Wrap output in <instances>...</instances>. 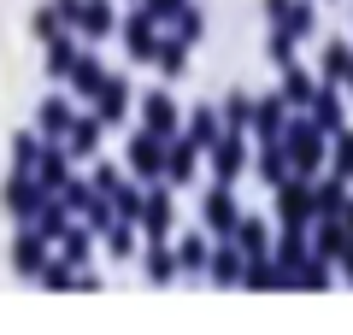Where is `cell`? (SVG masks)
<instances>
[{
  "mask_svg": "<svg viewBox=\"0 0 353 335\" xmlns=\"http://www.w3.org/2000/svg\"><path fill=\"white\" fill-rule=\"evenodd\" d=\"M201 159H206V148L201 141H189V136H176L171 148H165V183H194V176H201Z\"/></svg>",
  "mask_w": 353,
  "mask_h": 335,
  "instance_id": "13",
  "label": "cell"
},
{
  "mask_svg": "<svg viewBox=\"0 0 353 335\" xmlns=\"http://www.w3.org/2000/svg\"><path fill=\"white\" fill-rule=\"evenodd\" d=\"M341 206H347V183L341 176H312V212L318 218H341Z\"/></svg>",
  "mask_w": 353,
  "mask_h": 335,
  "instance_id": "31",
  "label": "cell"
},
{
  "mask_svg": "<svg viewBox=\"0 0 353 335\" xmlns=\"http://www.w3.org/2000/svg\"><path fill=\"white\" fill-rule=\"evenodd\" d=\"M30 230H36L41 241H59L65 230H71V212H65V200H59V194H48V200L36 206V218H30Z\"/></svg>",
  "mask_w": 353,
  "mask_h": 335,
  "instance_id": "26",
  "label": "cell"
},
{
  "mask_svg": "<svg viewBox=\"0 0 353 335\" xmlns=\"http://www.w3.org/2000/svg\"><path fill=\"white\" fill-rule=\"evenodd\" d=\"M171 223H176V200H171V183H148V188H141L136 230H141V236H171Z\"/></svg>",
  "mask_w": 353,
  "mask_h": 335,
  "instance_id": "5",
  "label": "cell"
},
{
  "mask_svg": "<svg viewBox=\"0 0 353 335\" xmlns=\"http://www.w3.org/2000/svg\"><path fill=\"white\" fill-rule=\"evenodd\" d=\"M289 118H294V106L283 94H259V100H253V136H259V141H283Z\"/></svg>",
  "mask_w": 353,
  "mask_h": 335,
  "instance_id": "11",
  "label": "cell"
},
{
  "mask_svg": "<svg viewBox=\"0 0 353 335\" xmlns=\"http://www.w3.org/2000/svg\"><path fill=\"white\" fill-rule=\"evenodd\" d=\"M118 30H124V48H130V59L136 65H153V48H159V18L141 6V12H130V18H118Z\"/></svg>",
  "mask_w": 353,
  "mask_h": 335,
  "instance_id": "8",
  "label": "cell"
},
{
  "mask_svg": "<svg viewBox=\"0 0 353 335\" xmlns=\"http://www.w3.org/2000/svg\"><path fill=\"white\" fill-rule=\"evenodd\" d=\"M130 253H136V223L118 218L112 230H106V259H130Z\"/></svg>",
  "mask_w": 353,
  "mask_h": 335,
  "instance_id": "40",
  "label": "cell"
},
{
  "mask_svg": "<svg viewBox=\"0 0 353 335\" xmlns=\"http://www.w3.org/2000/svg\"><path fill=\"white\" fill-rule=\"evenodd\" d=\"M171 18H176V30H171V36H183V41H189V48H194V41L206 36V12H201V6H189V0L176 6Z\"/></svg>",
  "mask_w": 353,
  "mask_h": 335,
  "instance_id": "38",
  "label": "cell"
},
{
  "mask_svg": "<svg viewBox=\"0 0 353 335\" xmlns=\"http://www.w3.org/2000/svg\"><path fill=\"white\" fill-rule=\"evenodd\" d=\"M306 112H312V124L324 130V136L347 130V124H341V88H330V83H318V94H312V106H306Z\"/></svg>",
  "mask_w": 353,
  "mask_h": 335,
  "instance_id": "28",
  "label": "cell"
},
{
  "mask_svg": "<svg viewBox=\"0 0 353 335\" xmlns=\"http://www.w3.org/2000/svg\"><path fill=\"white\" fill-rule=\"evenodd\" d=\"M206 165H212V183H236L248 171V136L241 130H224V136L206 148Z\"/></svg>",
  "mask_w": 353,
  "mask_h": 335,
  "instance_id": "6",
  "label": "cell"
},
{
  "mask_svg": "<svg viewBox=\"0 0 353 335\" xmlns=\"http://www.w3.org/2000/svg\"><path fill=\"white\" fill-rule=\"evenodd\" d=\"M141 6H148V12H153V18H159V24H165V18H171L176 6H183V0H141Z\"/></svg>",
  "mask_w": 353,
  "mask_h": 335,
  "instance_id": "48",
  "label": "cell"
},
{
  "mask_svg": "<svg viewBox=\"0 0 353 335\" xmlns=\"http://www.w3.org/2000/svg\"><path fill=\"white\" fill-rule=\"evenodd\" d=\"M112 30H118L112 0H83V6H77V18H71V36H83V41H106Z\"/></svg>",
  "mask_w": 353,
  "mask_h": 335,
  "instance_id": "12",
  "label": "cell"
},
{
  "mask_svg": "<svg viewBox=\"0 0 353 335\" xmlns=\"http://www.w3.org/2000/svg\"><path fill=\"white\" fill-rule=\"evenodd\" d=\"M347 230H341V218H312V259L324 265H341V253H347Z\"/></svg>",
  "mask_w": 353,
  "mask_h": 335,
  "instance_id": "15",
  "label": "cell"
},
{
  "mask_svg": "<svg viewBox=\"0 0 353 335\" xmlns=\"http://www.w3.org/2000/svg\"><path fill=\"white\" fill-rule=\"evenodd\" d=\"M41 130H24V136H12V171H30L36 176V159H41Z\"/></svg>",
  "mask_w": 353,
  "mask_h": 335,
  "instance_id": "37",
  "label": "cell"
},
{
  "mask_svg": "<svg viewBox=\"0 0 353 335\" xmlns=\"http://www.w3.org/2000/svg\"><path fill=\"white\" fill-rule=\"evenodd\" d=\"M347 77H353V48H347V41H330V48H324V59H318V83L347 88Z\"/></svg>",
  "mask_w": 353,
  "mask_h": 335,
  "instance_id": "27",
  "label": "cell"
},
{
  "mask_svg": "<svg viewBox=\"0 0 353 335\" xmlns=\"http://www.w3.org/2000/svg\"><path fill=\"white\" fill-rule=\"evenodd\" d=\"M206 259H212V236H201V230H194V236H183L176 241V271H206Z\"/></svg>",
  "mask_w": 353,
  "mask_h": 335,
  "instance_id": "35",
  "label": "cell"
},
{
  "mask_svg": "<svg viewBox=\"0 0 353 335\" xmlns=\"http://www.w3.org/2000/svg\"><path fill=\"white\" fill-rule=\"evenodd\" d=\"M94 112H101V124H106V130L130 118V83H124V77H106V83H101V94H94Z\"/></svg>",
  "mask_w": 353,
  "mask_h": 335,
  "instance_id": "19",
  "label": "cell"
},
{
  "mask_svg": "<svg viewBox=\"0 0 353 335\" xmlns=\"http://www.w3.org/2000/svg\"><path fill=\"white\" fill-rule=\"evenodd\" d=\"M271 65H277V71H283V65H294V41L277 36V30H271Z\"/></svg>",
  "mask_w": 353,
  "mask_h": 335,
  "instance_id": "46",
  "label": "cell"
},
{
  "mask_svg": "<svg viewBox=\"0 0 353 335\" xmlns=\"http://www.w3.org/2000/svg\"><path fill=\"white\" fill-rule=\"evenodd\" d=\"M165 148H171V141H159L153 130H136V136H130L124 159H130V176H136L141 188H148V183H165Z\"/></svg>",
  "mask_w": 353,
  "mask_h": 335,
  "instance_id": "2",
  "label": "cell"
},
{
  "mask_svg": "<svg viewBox=\"0 0 353 335\" xmlns=\"http://www.w3.org/2000/svg\"><path fill=\"white\" fill-rule=\"evenodd\" d=\"M341 276H347V283H353V247L341 253Z\"/></svg>",
  "mask_w": 353,
  "mask_h": 335,
  "instance_id": "50",
  "label": "cell"
},
{
  "mask_svg": "<svg viewBox=\"0 0 353 335\" xmlns=\"http://www.w3.org/2000/svg\"><path fill=\"white\" fill-rule=\"evenodd\" d=\"M53 247H59V259L71 265V271H83V265L94 259V230H88V223H77V218H71V230H65V236L53 241Z\"/></svg>",
  "mask_w": 353,
  "mask_h": 335,
  "instance_id": "22",
  "label": "cell"
},
{
  "mask_svg": "<svg viewBox=\"0 0 353 335\" xmlns=\"http://www.w3.org/2000/svg\"><path fill=\"white\" fill-rule=\"evenodd\" d=\"M77 53H83V48H77L71 30H65V36H53V41H48V65H41V71H48L53 83H65V77H71V65H77Z\"/></svg>",
  "mask_w": 353,
  "mask_h": 335,
  "instance_id": "34",
  "label": "cell"
},
{
  "mask_svg": "<svg viewBox=\"0 0 353 335\" xmlns=\"http://www.w3.org/2000/svg\"><path fill=\"white\" fill-rule=\"evenodd\" d=\"M36 183L48 188V194H59L65 183H71V153H65V141H48L36 159Z\"/></svg>",
  "mask_w": 353,
  "mask_h": 335,
  "instance_id": "16",
  "label": "cell"
},
{
  "mask_svg": "<svg viewBox=\"0 0 353 335\" xmlns=\"http://www.w3.org/2000/svg\"><path fill=\"white\" fill-rule=\"evenodd\" d=\"M277 194V223L283 230H312V176H289L283 188H271Z\"/></svg>",
  "mask_w": 353,
  "mask_h": 335,
  "instance_id": "3",
  "label": "cell"
},
{
  "mask_svg": "<svg viewBox=\"0 0 353 335\" xmlns=\"http://www.w3.org/2000/svg\"><path fill=\"white\" fill-rule=\"evenodd\" d=\"M218 118H224V130H241V136H248V130H253V100L248 94H230L224 106H218Z\"/></svg>",
  "mask_w": 353,
  "mask_h": 335,
  "instance_id": "39",
  "label": "cell"
},
{
  "mask_svg": "<svg viewBox=\"0 0 353 335\" xmlns=\"http://www.w3.org/2000/svg\"><path fill=\"white\" fill-rule=\"evenodd\" d=\"M330 176H341V183H353V130H336L330 136V159H324Z\"/></svg>",
  "mask_w": 353,
  "mask_h": 335,
  "instance_id": "36",
  "label": "cell"
},
{
  "mask_svg": "<svg viewBox=\"0 0 353 335\" xmlns=\"http://www.w3.org/2000/svg\"><path fill=\"white\" fill-rule=\"evenodd\" d=\"M59 200H65V212H71V218H83V212L94 206V183H83V176H71V183L59 188Z\"/></svg>",
  "mask_w": 353,
  "mask_h": 335,
  "instance_id": "41",
  "label": "cell"
},
{
  "mask_svg": "<svg viewBox=\"0 0 353 335\" xmlns=\"http://www.w3.org/2000/svg\"><path fill=\"white\" fill-rule=\"evenodd\" d=\"M65 83H71L77 100H94V94H101V83H106V65L94 59V53H77V65H71V77H65Z\"/></svg>",
  "mask_w": 353,
  "mask_h": 335,
  "instance_id": "25",
  "label": "cell"
},
{
  "mask_svg": "<svg viewBox=\"0 0 353 335\" xmlns=\"http://www.w3.org/2000/svg\"><path fill=\"white\" fill-rule=\"evenodd\" d=\"M101 112H88V118H77L71 130H65V153L71 159H94V148H101Z\"/></svg>",
  "mask_w": 353,
  "mask_h": 335,
  "instance_id": "24",
  "label": "cell"
},
{
  "mask_svg": "<svg viewBox=\"0 0 353 335\" xmlns=\"http://www.w3.org/2000/svg\"><path fill=\"white\" fill-rule=\"evenodd\" d=\"M253 171H259L265 188H283V183H289L294 165H289V153H283V141H259V153H253Z\"/></svg>",
  "mask_w": 353,
  "mask_h": 335,
  "instance_id": "17",
  "label": "cell"
},
{
  "mask_svg": "<svg viewBox=\"0 0 353 335\" xmlns=\"http://www.w3.org/2000/svg\"><path fill=\"white\" fill-rule=\"evenodd\" d=\"M83 223H88V230H94V236H106V230H112V223H118V212H112V200H106V194H94V206L83 212Z\"/></svg>",
  "mask_w": 353,
  "mask_h": 335,
  "instance_id": "44",
  "label": "cell"
},
{
  "mask_svg": "<svg viewBox=\"0 0 353 335\" xmlns=\"http://www.w3.org/2000/svg\"><path fill=\"white\" fill-rule=\"evenodd\" d=\"M241 271H248V253L236 247V236L212 241V259H206V276H212L218 288H241Z\"/></svg>",
  "mask_w": 353,
  "mask_h": 335,
  "instance_id": "10",
  "label": "cell"
},
{
  "mask_svg": "<svg viewBox=\"0 0 353 335\" xmlns=\"http://www.w3.org/2000/svg\"><path fill=\"white\" fill-rule=\"evenodd\" d=\"M283 153H289L294 176H318V171H324L330 136L312 124V112H294V118H289V130H283Z\"/></svg>",
  "mask_w": 353,
  "mask_h": 335,
  "instance_id": "1",
  "label": "cell"
},
{
  "mask_svg": "<svg viewBox=\"0 0 353 335\" xmlns=\"http://www.w3.org/2000/svg\"><path fill=\"white\" fill-rule=\"evenodd\" d=\"M77 124V112H71V100H41L36 106V130H41V141H65V130Z\"/></svg>",
  "mask_w": 353,
  "mask_h": 335,
  "instance_id": "23",
  "label": "cell"
},
{
  "mask_svg": "<svg viewBox=\"0 0 353 335\" xmlns=\"http://www.w3.org/2000/svg\"><path fill=\"white\" fill-rule=\"evenodd\" d=\"M141 130H153L159 141L183 136V112H176V100L165 94V88H148V94H141Z\"/></svg>",
  "mask_w": 353,
  "mask_h": 335,
  "instance_id": "7",
  "label": "cell"
},
{
  "mask_svg": "<svg viewBox=\"0 0 353 335\" xmlns=\"http://www.w3.org/2000/svg\"><path fill=\"white\" fill-rule=\"evenodd\" d=\"M141 271H148V283H171V276H183V271H176V247L165 236H148V247H141Z\"/></svg>",
  "mask_w": 353,
  "mask_h": 335,
  "instance_id": "20",
  "label": "cell"
},
{
  "mask_svg": "<svg viewBox=\"0 0 353 335\" xmlns=\"http://www.w3.org/2000/svg\"><path fill=\"white\" fill-rule=\"evenodd\" d=\"M294 288H306V294H324V288H330V265H324V259H306L301 271H294Z\"/></svg>",
  "mask_w": 353,
  "mask_h": 335,
  "instance_id": "42",
  "label": "cell"
},
{
  "mask_svg": "<svg viewBox=\"0 0 353 335\" xmlns=\"http://www.w3.org/2000/svg\"><path fill=\"white\" fill-rule=\"evenodd\" d=\"M271 259H277L283 271L294 276V271H301L306 259H312V230H283V236L271 241Z\"/></svg>",
  "mask_w": 353,
  "mask_h": 335,
  "instance_id": "18",
  "label": "cell"
},
{
  "mask_svg": "<svg viewBox=\"0 0 353 335\" xmlns=\"http://www.w3.org/2000/svg\"><path fill=\"white\" fill-rule=\"evenodd\" d=\"M48 247H53V241H41L36 230H24V236L12 241V271H18V276H41V265L53 259Z\"/></svg>",
  "mask_w": 353,
  "mask_h": 335,
  "instance_id": "21",
  "label": "cell"
},
{
  "mask_svg": "<svg viewBox=\"0 0 353 335\" xmlns=\"http://www.w3.org/2000/svg\"><path fill=\"white\" fill-rule=\"evenodd\" d=\"M341 230H347V241H353V194H347V206H341Z\"/></svg>",
  "mask_w": 353,
  "mask_h": 335,
  "instance_id": "49",
  "label": "cell"
},
{
  "mask_svg": "<svg viewBox=\"0 0 353 335\" xmlns=\"http://www.w3.org/2000/svg\"><path fill=\"white\" fill-rule=\"evenodd\" d=\"M30 30H36L41 41H53V36H65V18H59V6H53V0H48V6H41V12H36V24H30Z\"/></svg>",
  "mask_w": 353,
  "mask_h": 335,
  "instance_id": "45",
  "label": "cell"
},
{
  "mask_svg": "<svg viewBox=\"0 0 353 335\" xmlns=\"http://www.w3.org/2000/svg\"><path fill=\"white\" fill-rule=\"evenodd\" d=\"M265 12L277 18V36H289V41L312 36V24H318V12H312V0H265Z\"/></svg>",
  "mask_w": 353,
  "mask_h": 335,
  "instance_id": "9",
  "label": "cell"
},
{
  "mask_svg": "<svg viewBox=\"0 0 353 335\" xmlns=\"http://www.w3.org/2000/svg\"><path fill=\"white\" fill-rule=\"evenodd\" d=\"M0 200H6V212H12V218H24V223H30V218H36V206L48 200V188H41L30 171H12V176H6V194H0Z\"/></svg>",
  "mask_w": 353,
  "mask_h": 335,
  "instance_id": "14",
  "label": "cell"
},
{
  "mask_svg": "<svg viewBox=\"0 0 353 335\" xmlns=\"http://www.w3.org/2000/svg\"><path fill=\"white\" fill-rule=\"evenodd\" d=\"M88 183H94V194H112V188L124 183V176H118L112 165H94V176H88Z\"/></svg>",
  "mask_w": 353,
  "mask_h": 335,
  "instance_id": "47",
  "label": "cell"
},
{
  "mask_svg": "<svg viewBox=\"0 0 353 335\" xmlns=\"http://www.w3.org/2000/svg\"><path fill=\"white\" fill-rule=\"evenodd\" d=\"M201 223H206V236H212V241L236 236V223H241V206H236V194H230V183H212V188L201 194Z\"/></svg>",
  "mask_w": 353,
  "mask_h": 335,
  "instance_id": "4",
  "label": "cell"
},
{
  "mask_svg": "<svg viewBox=\"0 0 353 335\" xmlns=\"http://www.w3.org/2000/svg\"><path fill=\"white\" fill-rule=\"evenodd\" d=\"M36 283H41V288H59V294H65V288H77V271L59 259V253H53V259L41 265V276H36Z\"/></svg>",
  "mask_w": 353,
  "mask_h": 335,
  "instance_id": "43",
  "label": "cell"
},
{
  "mask_svg": "<svg viewBox=\"0 0 353 335\" xmlns=\"http://www.w3.org/2000/svg\"><path fill=\"white\" fill-rule=\"evenodd\" d=\"M347 88H353V77H347Z\"/></svg>",
  "mask_w": 353,
  "mask_h": 335,
  "instance_id": "51",
  "label": "cell"
},
{
  "mask_svg": "<svg viewBox=\"0 0 353 335\" xmlns=\"http://www.w3.org/2000/svg\"><path fill=\"white\" fill-rule=\"evenodd\" d=\"M271 230H265V218H248V212H241V223H236V247L248 253V259H265V253H271Z\"/></svg>",
  "mask_w": 353,
  "mask_h": 335,
  "instance_id": "32",
  "label": "cell"
},
{
  "mask_svg": "<svg viewBox=\"0 0 353 335\" xmlns=\"http://www.w3.org/2000/svg\"><path fill=\"white\" fill-rule=\"evenodd\" d=\"M153 65H159V77H183V71H189V41H183V36H159Z\"/></svg>",
  "mask_w": 353,
  "mask_h": 335,
  "instance_id": "33",
  "label": "cell"
},
{
  "mask_svg": "<svg viewBox=\"0 0 353 335\" xmlns=\"http://www.w3.org/2000/svg\"><path fill=\"white\" fill-rule=\"evenodd\" d=\"M277 94L289 100L294 112H306V106H312V94H318V77H306L301 65H283V83H277Z\"/></svg>",
  "mask_w": 353,
  "mask_h": 335,
  "instance_id": "30",
  "label": "cell"
},
{
  "mask_svg": "<svg viewBox=\"0 0 353 335\" xmlns=\"http://www.w3.org/2000/svg\"><path fill=\"white\" fill-rule=\"evenodd\" d=\"M183 136L201 141V148H212V141L224 136V118H218V106H194V112H183Z\"/></svg>",
  "mask_w": 353,
  "mask_h": 335,
  "instance_id": "29",
  "label": "cell"
}]
</instances>
